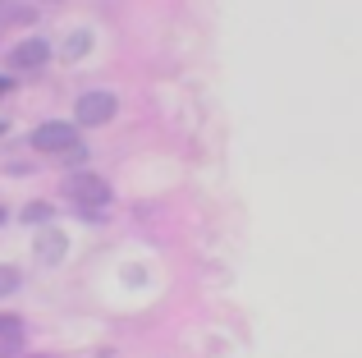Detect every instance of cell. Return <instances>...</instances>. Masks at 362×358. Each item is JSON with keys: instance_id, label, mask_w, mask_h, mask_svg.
<instances>
[{"instance_id": "1", "label": "cell", "mask_w": 362, "mask_h": 358, "mask_svg": "<svg viewBox=\"0 0 362 358\" xmlns=\"http://www.w3.org/2000/svg\"><path fill=\"white\" fill-rule=\"evenodd\" d=\"M115 92L106 88H92V92H78V101H74V120L78 125H106L110 115H115Z\"/></svg>"}, {"instance_id": "2", "label": "cell", "mask_w": 362, "mask_h": 358, "mask_svg": "<svg viewBox=\"0 0 362 358\" xmlns=\"http://www.w3.org/2000/svg\"><path fill=\"white\" fill-rule=\"evenodd\" d=\"M64 193H69L74 202H83V207H106L110 202V184L101 175H92V171H74L64 179Z\"/></svg>"}, {"instance_id": "3", "label": "cell", "mask_w": 362, "mask_h": 358, "mask_svg": "<svg viewBox=\"0 0 362 358\" xmlns=\"http://www.w3.org/2000/svg\"><path fill=\"white\" fill-rule=\"evenodd\" d=\"M33 147L37 152H69V147H78V134L64 120H46V125L33 129Z\"/></svg>"}, {"instance_id": "4", "label": "cell", "mask_w": 362, "mask_h": 358, "mask_svg": "<svg viewBox=\"0 0 362 358\" xmlns=\"http://www.w3.org/2000/svg\"><path fill=\"white\" fill-rule=\"evenodd\" d=\"M46 60H51V46H46L42 37H28V42H18L14 51H9V64H14V69H42Z\"/></svg>"}, {"instance_id": "5", "label": "cell", "mask_w": 362, "mask_h": 358, "mask_svg": "<svg viewBox=\"0 0 362 358\" xmlns=\"http://www.w3.org/2000/svg\"><path fill=\"white\" fill-rule=\"evenodd\" d=\"M18 345H23V326H18V317L0 313V350H18Z\"/></svg>"}, {"instance_id": "6", "label": "cell", "mask_w": 362, "mask_h": 358, "mask_svg": "<svg viewBox=\"0 0 362 358\" xmlns=\"http://www.w3.org/2000/svg\"><path fill=\"white\" fill-rule=\"evenodd\" d=\"M88 46H92V33H88V28L69 33V37H64V60H83V55H88Z\"/></svg>"}, {"instance_id": "7", "label": "cell", "mask_w": 362, "mask_h": 358, "mask_svg": "<svg viewBox=\"0 0 362 358\" xmlns=\"http://www.w3.org/2000/svg\"><path fill=\"white\" fill-rule=\"evenodd\" d=\"M64 248H69V239H64V234H46V239H42V258L46 262H55Z\"/></svg>"}, {"instance_id": "8", "label": "cell", "mask_w": 362, "mask_h": 358, "mask_svg": "<svg viewBox=\"0 0 362 358\" xmlns=\"http://www.w3.org/2000/svg\"><path fill=\"white\" fill-rule=\"evenodd\" d=\"M18 285H23V276H18L14 267H0V299H9Z\"/></svg>"}, {"instance_id": "9", "label": "cell", "mask_w": 362, "mask_h": 358, "mask_svg": "<svg viewBox=\"0 0 362 358\" xmlns=\"http://www.w3.org/2000/svg\"><path fill=\"white\" fill-rule=\"evenodd\" d=\"M23 221L28 225H33V221H51V207H46V202H28L23 207Z\"/></svg>"}, {"instance_id": "10", "label": "cell", "mask_w": 362, "mask_h": 358, "mask_svg": "<svg viewBox=\"0 0 362 358\" xmlns=\"http://www.w3.org/2000/svg\"><path fill=\"white\" fill-rule=\"evenodd\" d=\"M0 134H5V125H0Z\"/></svg>"}, {"instance_id": "11", "label": "cell", "mask_w": 362, "mask_h": 358, "mask_svg": "<svg viewBox=\"0 0 362 358\" xmlns=\"http://www.w3.org/2000/svg\"><path fill=\"white\" fill-rule=\"evenodd\" d=\"M0 221H5V212H0Z\"/></svg>"}]
</instances>
